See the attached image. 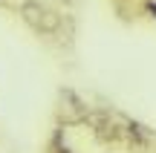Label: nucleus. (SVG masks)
Listing matches in <instances>:
<instances>
[{"mask_svg": "<svg viewBox=\"0 0 156 153\" xmlns=\"http://www.w3.org/2000/svg\"><path fill=\"white\" fill-rule=\"evenodd\" d=\"M147 12H151V15L156 17V3H147Z\"/></svg>", "mask_w": 156, "mask_h": 153, "instance_id": "nucleus-2", "label": "nucleus"}, {"mask_svg": "<svg viewBox=\"0 0 156 153\" xmlns=\"http://www.w3.org/2000/svg\"><path fill=\"white\" fill-rule=\"evenodd\" d=\"M17 15H20V20L38 35H55L58 29H61V15L52 12L49 6L41 3V0H23Z\"/></svg>", "mask_w": 156, "mask_h": 153, "instance_id": "nucleus-1", "label": "nucleus"}]
</instances>
